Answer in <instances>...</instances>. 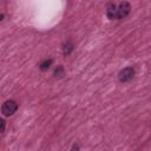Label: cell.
Returning a JSON list of instances; mask_svg holds the SVG:
<instances>
[{
	"label": "cell",
	"instance_id": "cell-7",
	"mask_svg": "<svg viewBox=\"0 0 151 151\" xmlns=\"http://www.w3.org/2000/svg\"><path fill=\"white\" fill-rule=\"evenodd\" d=\"M5 129H6V122L2 118H0V133H2Z\"/></svg>",
	"mask_w": 151,
	"mask_h": 151
},
{
	"label": "cell",
	"instance_id": "cell-4",
	"mask_svg": "<svg viewBox=\"0 0 151 151\" xmlns=\"http://www.w3.org/2000/svg\"><path fill=\"white\" fill-rule=\"evenodd\" d=\"M106 15L109 19H116V15H117V6L111 4L109 5L107 9H106Z\"/></svg>",
	"mask_w": 151,
	"mask_h": 151
},
{
	"label": "cell",
	"instance_id": "cell-1",
	"mask_svg": "<svg viewBox=\"0 0 151 151\" xmlns=\"http://www.w3.org/2000/svg\"><path fill=\"white\" fill-rule=\"evenodd\" d=\"M18 110V104L14 100H7L4 103L1 107V112L4 116H12Z\"/></svg>",
	"mask_w": 151,
	"mask_h": 151
},
{
	"label": "cell",
	"instance_id": "cell-3",
	"mask_svg": "<svg viewBox=\"0 0 151 151\" xmlns=\"http://www.w3.org/2000/svg\"><path fill=\"white\" fill-rule=\"evenodd\" d=\"M130 9H131V6H130L129 2H122V4H119V6H117V15H116V19H123V18H125L130 13Z\"/></svg>",
	"mask_w": 151,
	"mask_h": 151
},
{
	"label": "cell",
	"instance_id": "cell-6",
	"mask_svg": "<svg viewBox=\"0 0 151 151\" xmlns=\"http://www.w3.org/2000/svg\"><path fill=\"white\" fill-rule=\"evenodd\" d=\"M72 51H73V45H72V42H67V44L64 46V54L67 55V54H70Z\"/></svg>",
	"mask_w": 151,
	"mask_h": 151
},
{
	"label": "cell",
	"instance_id": "cell-5",
	"mask_svg": "<svg viewBox=\"0 0 151 151\" xmlns=\"http://www.w3.org/2000/svg\"><path fill=\"white\" fill-rule=\"evenodd\" d=\"M51 65H52V59H48V60L46 59V60H44V61L40 64V66H39V67H40V70H41V71H46V70H48V68H50V66H51Z\"/></svg>",
	"mask_w": 151,
	"mask_h": 151
},
{
	"label": "cell",
	"instance_id": "cell-2",
	"mask_svg": "<svg viewBox=\"0 0 151 151\" xmlns=\"http://www.w3.org/2000/svg\"><path fill=\"white\" fill-rule=\"evenodd\" d=\"M134 76V70L132 67H125L124 70H122L119 72V81L122 83H126V81H130Z\"/></svg>",
	"mask_w": 151,
	"mask_h": 151
},
{
	"label": "cell",
	"instance_id": "cell-8",
	"mask_svg": "<svg viewBox=\"0 0 151 151\" xmlns=\"http://www.w3.org/2000/svg\"><path fill=\"white\" fill-rule=\"evenodd\" d=\"M61 72H63V68H61V67L59 66V67H58V68L55 70V72H54V74H55V77H57V76H60V74H61Z\"/></svg>",
	"mask_w": 151,
	"mask_h": 151
},
{
	"label": "cell",
	"instance_id": "cell-9",
	"mask_svg": "<svg viewBox=\"0 0 151 151\" xmlns=\"http://www.w3.org/2000/svg\"><path fill=\"white\" fill-rule=\"evenodd\" d=\"M2 18H4V15H2V14H1V15H0V21H1V20H2Z\"/></svg>",
	"mask_w": 151,
	"mask_h": 151
}]
</instances>
